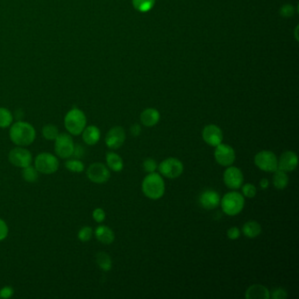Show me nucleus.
<instances>
[{"label":"nucleus","instance_id":"nucleus-15","mask_svg":"<svg viewBox=\"0 0 299 299\" xmlns=\"http://www.w3.org/2000/svg\"><path fill=\"white\" fill-rule=\"evenodd\" d=\"M220 196L214 190H204L200 196L201 206L206 210H214L220 204Z\"/></svg>","mask_w":299,"mask_h":299},{"label":"nucleus","instance_id":"nucleus-5","mask_svg":"<svg viewBox=\"0 0 299 299\" xmlns=\"http://www.w3.org/2000/svg\"><path fill=\"white\" fill-rule=\"evenodd\" d=\"M34 168L42 174H54L59 168V160L52 154H40L34 160Z\"/></svg>","mask_w":299,"mask_h":299},{"label":"nucleus","instance_id":"nucleus-25","mask_svg":"<svg viewBox=\"0 0 299 299\" xmlns=\"http://www.w3.org/2000/svg\"><path fill=\"white\" fill-rule=\"evenodd\" d=\"M22 178H24L26 182H36L39 178V172L37 171L36 168L29 165L28 167L23 168Z\"/></svg>","mask_w":299,"mask_h":299},{"label":"nucleus","instance_id":"nucleus-13","mask_svg":"<svg viewBox=\"0 0 299 299\" xmlns=\"http://www.w3.org/2000/svg\"><path fill=\"white\" fill-rule=\"evenodd\" d=\"M126 140L125 129L122 126H114L110 129L106 136V144L110 150H118L124 144Z\"/></svg>","mask_w":299,"mask_h":299},{"label":"nucleus","instance_id":"nucleus-29","mask_svg":"<svg viewBox=\"0 0 299 299\" xmlns=\"http://www.w3.org/2000/svg\"><path fill=\"white\" fill-rule=\"evenodd\" d=\"M156 0H132V4L136 10L148 12L153 8Z\"/></svg>","mask_w":299,"mask_h":299},{"label":"nucleus","instance_id":"nucleus-23","mask_svg":"<svg viewBox=\"0 0 299 299\" xmlns=\"http://www.w3.org/2000/svg\"><path fill=\"white\" fill-rule=\"evenodd\" d=\"M273 184L278 190H284L288 184V176L286 172L281 170H276L273 172Z\"/></svg>","mask_w":299,"mask_h":299},{"label":"nucleus","instance_id":"nucleus-27","mask_svg":"<svg viewBox=\"0 0 299 299\" xmlns=\"http://www.w3.org/2000/svg\"><path fill=\"white\" fill-rule=\"evenodd\" d=\"M42 136L48 140H54L59 134V130L56 126L48 124L44 126L42 128Z\"/></svg>","mask_w":299,"mask_h":299},{"label":"nucleus","instance_id":"nucleus-41","mask_svg":"<svg viewBox=\"0 0 299 299\" xmlns=\"http://www.w3.org/2000/svg\"><path fill=\"white\" fill-rule=\"evenodd\" d=\"M270 186V181L267 178H262L260 181V187L262 190H267Z\"/></svg>","mask_w":299,"mask_h":299},{"label":"nucleus","instance_id":"nucleus-24","mask_svg":"<svg viewBox=\"0 0 299 299\" xmlns=\"http://www.w3.org/2000/svg\"><path fill=\"white\" fill-rule=\"evenodd\" d=\"M96 264L100 266L103 270L109 271L112 267V260L110 256L106 252H100L96 256Z\"/></svg>","mask_w":299,"mask_h":299},{"label":"nucleus","instance_id":"nucleus-32","mask_svg":"<svg viewBox=\"0 0 299 299\" xmlns=\"http://www.w3.org/2000/svg\"><path fill=\"white\" fill-rule=\"evenodd\" d=\"M142 167L143 170L146 171V173L150 174V173L156 172L157 168H158V165H157L156 162L154 160V159H152V158H148V159L143 162Z\"/></svg>","mask_w":299,"mask_h":299},{"label":"nucleus","instance_id":"nucleus-34","mask_svg":"<svg viewBox=\"0 0 299 299\" xmlns=\"http://www.w3.org/2000/svg\"><path fill=\"white\" fill-rule=\"evenodd\" d=\"M272 298L273 299H285L287 298V292L285 290L282 288H274L273 292H272Z\"/></svg>","mask_w":299,"mask_h":299},{"label":"nucleus","instance_id":"nucleus-38","mask_svg":"<svg viewBox=\"0 0 299 299\" xmlns=\"http://www.w3.org/2000/svg\"><path fill=\"white\" fill-rule=\"evenodd\" d=\"M14 295V290L9 286L4 287L0 290V298H10Z\"/></svg>","mask_w":299,"mask_h":299},{"label":"nucleus","instance_id":"nucleus-21","mask_svg":"<svg viewBox=\"0 0 299 299\" xmlns=\"http://www.w3.org/2000/svg\"><path fill=\"white\" fill-rule=\"evenodd\" d=\"M242 232L246 238H256L262 234V226L257 221H248L243 224Z\"/></svg>","mask_w":299,"mask_h":299},{"label":"nucleus","instance_id":"nucleus-35","mask_svg":"<svg viewBox=\"0 0 299 299\" xmlns=\"http://www.w3.org/2000/svg\"><path fill=\"white\" fill-rule=\"evenodd\" d=\"M86 154V150L81 144H76L74 146V151L72 156L75 157L76 159H81Z\"/></svg>","mask_w":299,"mask_h":299},{"label":"nucleus","instance_id":"nucleus-19","mask_svg":"<svg viewBox=\"0 0 299 299\" xmlns=\"http://www.w3.org/2000/svg\"><path fill=\"white\" fill-rule=\"evenodd\" d=\"M95 236L96 240L104 245H110L115 240L114 231L106 226H100L96 228Z\"/></svg>","mask_w":299,"mask_h":299},{"label":"nucleus","instance_id":"nucleus-37","mask_svg":"<svg viewBox=\"0 0 299 299\" xmlns=\"http://www.w3.org/2000/svg\"><path fill=\"white\" fill-rule=\"evenodd\" d=\"M8 234V226L3 220L0 218V242L6 238Z\"/></svg>","mask_w":299,"mask_h":299},{"label":"nucleus","instance_id":"nucleus-11","mask_svg":"<svg viewBox=\"0 0 299 299\" xmlns=\"http://www.w3.org/2000/svg\"><path fill=\"white\" fill-rule=\"evenodd\" d=\"M86 173L90 180L95 184H104L110 178V170L101 162H95L90 165Z\"/></svg>","mask_w":299,"mask_h":299},{"label":"nucleus","instance_id":"nucleus-30","mask_svg":"<svg viewBox=\"0 0 299 299\" xmlns=\"http://www.w3.org/2000/svg\"><path fill=\"white\" fill-rule=\"evenodd\" d=\"M92 228H90V226H84L80 229L78 236L81 242H89L90 240L92 238Z\"/></svg>","mask_w":299,"mask_h":299},{"label":"nucleus","instance_id":"nucleus-14","mask_svg":"<svg viewBox=\"0 0 299 299\" xmlns=\"http://www.w3.org/2000/svg\"><path fill=\"white\" fill-rule=\"evenodd\" d=\"M202 137L204 142L215 148L222 143L223 132L218 126L208 125L203 129Z\"/></svg>","mask_w":299,"mask_h":299},{"label":"nucleus","instance_id":"nucleus-39","mask_svg":"<svg viewBox=\"0 0 299 299\" xmlns=\"http://www.w3.org/2000/svg\"><path fill=\"white\" fill-rule=\"evenodd\" d=\"M130 132H131L132 136H136H136H139L140 134V132H142V128L138 124H134V125H132L131 126Z\"/></svg>","mask_w":299,"mask_h":299},{"label":"nucleus","instance_id":"nucleus-8","mask_svg":"<svg viewBox=\"0 0 299 299\" xmlns=\"http://www.w3.org/2000/svg\"><path fill=\"white\" fill-rule=\"evenodd\" d=\"M74 146L73 139L68 134H59L54 140V152L62 159H68L72 156Z\"/></svg>","mask_w":299,"mask_h":299},{"label":"nucleus","instance_id":"nucleus-3","mask_svg":"<svg viewBox=\"0 0 299 299\" xmlns=\"http://www.w3.org/2000/svg\"><path fill=\"white\" fill-rule=\"evenodd\" d=\"M86 114L78 108L68 110L64 118V126L67 131L72 136H79L86 128Z\"/></svg>","mask_w":299,"mask_h":299},{"label":"nucleus","instance_id":"nucleus-20","mask_svg":"<svg viewBox=\"0 0 299 299\" xmlns=\"http://www.w3.org/2000/svg\"><path fill=\"white\" fill-rule=\"evenodd\" d=\"M82 134V140L87 145L93 146V145H96V143L100 142L101 134H100V129L98 128H96V126H87L84 129Z\"/></svg>","mask_w":299,"mask_h":299},{"label":"nucleus","instance_id":"nucleus-9","mask_svg":"<svg viewBox=\"0 0 299 299\" xmlns=\"http://www.w3.org/2000/svg\"><path fill=\"white\" fill-rule=\"evenodd\" d=\"M8 160L15 167H28L32 164V157L30 151L24 148V146H17L10 151L8 154Z\"/></svg>","mask_w":299,"mask_h":299},{"label":"nucleus","instance_id":"nucleus-17","mask_svg":"<svg viewBox=\"0 0 299 299\" xmlns=\"http://www.w3.org/2000/svg\"><path fill=\"white\" fill-rule=\"evenodd\" d=\"M245 296L246 299H270V293L264 285L253 284L248 288Z\"/></svg>","mask_w":299,"mask_h":299},{"label":"nucleus","instance_id":"nucleus-7","mask_svg":"<svg viewBox=\"0 0 299 299\" xmlns=\"http://www.w3.org/2000/svg\"><path fill=\"white\" fill-rule=\"evenodd\" d=\"M254 160L256 166L265 172H274L278 168V157L270 150H262L256 154Z\"/></svg>","mask_w":299,"mask_h":299},{"label":"nucleus","instance_id":"nucleus-2","mask_svg":"<svg viewBox=\"0 0 299 299\" xmlns=\"http://www.w3.org/2000/svg\"><path fill=\"white\" fill-rule=\"evenodd\" d=\"M142 190L146 198L153 200H159L165 193V182L160 174L156 172L150 173L143 179Z\"/></svg>","mask_w":299,"mask_h":299},{"label":"nucleus","instance_id":"nucleus-18","mask_svg":"<svg viewBox=\"0 0 299 299\" xmlns=\"http://www.w3.org/2000/svg\"><path fill=\"white\" fill-rule=\"evenodd\" d=\"M160 120V112L154 108H148L140 114V122L148 128L156 125Z\"/></svg>","mask_w":299,"mask_h":299},{"label":"nucleus","instance_id":"nucleus-10","mask_svg":"<svg viewBox=\"0 0 299 299\" xmlns=\"http://www.w3.org/2000/svg\"><path fill=\"white\" fill-rule=\"evenodd\" d=\"M214 157L218 164L223 167H229L234 164L236 158L235 151L231 146L220 143L215 146Z\"/></svg>","mask_w":299,"mask_h":299},{"label":"nucleus","instance_id":"nucleus-4","mask_svg":"<svg viewBox=\"0 0 299 299\" xmlns=\"http://www.w3.org/2000/svg\"><path fill=\"white\" fill-rule=\"evenodd\" d=\"M220 206L224 214L228 216H236L242 212L245 200L240 193L232 192L224 194L220 200Z\"/></svg>","mask_w":299,"mask_h":299},{"label":"nucleus","instance_id":"nucleus-40","mask_svg":"<svg viewBox=\"0 0 299 299\" xmlns=\"http://www.w3.org/2000/svg\"><path fill=\"white\" fill-rule=\"evenodd\" d=\"M284 6V8L282 9V14L284 15V16H290V15L293 14V8H290V6Z\"/></svg>","mask_w":299,"mask_h":299},{"label":"nucleus","instance_id":"nucleus-31","mask_svg":"<svg viewBox=\"0 0 299 299\" xmlns=\"http://www.w3.org/2000/svg\"><path fill=\"white\" fill-rule=\"evenodd\" d=\"M242 187L243 196L248 198H253L256 196L257 189L256 186L253 184H246Z\"/></svg>","mask_w":299,"mask_h":299},{"label":"nucleus","instance_id":"nucleus-6","mask_svg":"<svg viewBox=\"0 0 299 299\" xmlns=\"http://www.w3.org/2000/svg\"><path fill=\"white\" fill-rule=\"evenodd\" d=\"M160 174L170 179L178 178L184 172V164L178 158L170 157L162 160L157 168Z\"/></svg>","mask_w":299,"mask_h":299},{"label":"nucleus","instance_id":"nucleus-1","mask_svg":"<svg viewBox=\"0 0 299 299\" xmlns=\"http://www.w3.org/2000/svg\"><path fill=\"white\" fill-rule=\"evenodd\" d=\"M10 139L18 146H28L31 145L36 137V132L34 126L28 122H16L12 126L9 132Z\"/></svg>","mask_w":299,"mask_h":299},{"label":"nucleus","instance_id":"nucleus-16","mask_svg":"<svg viewBox=\"0 0 299 299\" xmlns=\"http://www.w3.org/2000/svg\"><path fill=\"white\" fill-rule=\"evenodd\" d=\"M298 164V157L293 151H286L278 160V170L290 172L295 170Z\"/></svg>","mask_w":299,"mask_h":299},{"label":"nucleus","instance_id":"nucleus-28","mask_svg":"<svg viewBox=\"0 0 299 299\" xmlns=\"http://www.w3.org/2000/svg\"><path fill=\"white\" fill-rule=\"evenodd\" d=\"M65 167L70 172L81 173L84 170V164L78 159H70L65 162Z\"/></svg>","mask_w":299,"mask_h":299},{"label":"nucleus","instance_id":"nucleus-12","mask_svg":"<svg viewBox=\"0 0 299 299\" xmlns=\"http://www.w3.org/2000/svg\"><path fill=\"white\" fill-rule=\"evenodd\" d=\"M223 179L226 186L232 190H238L242 186L244 176L242 171L234 166H229L224 170Z\"/></svg>","mask_w":299,"mask_h":299},{"label":"nucleus","instance_id":"nucleus-26","mask_svg":"<svg viewBox=\"0 0 299 299\" xmlns=\"http://www.w3.org/2000/svg\"><path fill=\"white\" fill-rule=\"evenodd\" d=\"M12 120H14V117L11 112L6 108L0 107V128H6L11 126Z\"/></svg>","mask_w":299,"mask_h":299},{"label":"nucleus","instance_id":"nucleus-33","mask_svg":"<svg viewBox=\"0 0 299 299\" xmlns=\"http://www.w3.org/2000/svg\"><path fill=\"white\" fill-rule=\"evenodd\" d=\"M92 217L98 223H102L106 220V212L101 208H96L93 210Z\"/></svg>","mask_w":299,"mask_h":299},{"label":"nucleus","instance_id":"nucleus-36","mask_svg":"<svg viewBox=\"0 0 299 299\" xmlns=\"http://www.w3.org/2000/svg\"><path fill=\"white\" fill-rule=\"evenodd\" d=\"M226 234H228V238H230V240H237L240 236V231L236 226H232V228H229Z\"/></svg>","mask_w":299,"mask_h":299},{"label":"nucleus","instance_id":"nucleus-22","mask_svg":"<svg viewBox=\"0 0 299 299\" xmlns=\"http://www.w3.org/2000/svg\"><path fill=\"white\" fill-rule=\"evenodd\" d=\"M106 164L108 168L115 172H120L124 168L122 157L114 152L106 154Z\"/></svg>","mask_w":299,"mask_h":299}]
</instances>
